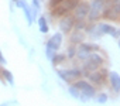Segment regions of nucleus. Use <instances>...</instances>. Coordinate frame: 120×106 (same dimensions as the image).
<instances>
[{"label":"nucleus","mask_w":120,"mask_h":106,"mask_svg":"<svg viewBox=\"0 0 120 106\" xmlns=\"http://www.w3.org/2000/svg\"><path fill=\"white\" fill-rule=\"evenodd\" d=\"M59 19H61V20H59L58 26H59V30H61V33H62V34L71 33L72 28H74V26H75V19H74V16L65 14V16H62V17H59Z\"/></svg>","instance_id":"nucleus-8"},{"label":"nucleus","mask_w":120,"mask_h":106,"mask_svg":"<svg viewBox=\"0 0 120 106\" xmlns=\"http://www.w3.org/2000/svg\"><path fill=\"white\" fill-rule=\"evenodd\" d=\"M0 64H2V65H6L7 64V61H6V58H4V55H3L2 51H0Z\"/></svg>","instance_id":"nucleus-23"},{"label":"nucleus","mask_w":120,"mask_h":106,"mask_svg":"<svg viewBox=\"0 0 120 106\" xmlns=\"http://www.w3.org/2000/svg\"><path fill=\"white\" fill-rule=\"evenodd\" d=\"M62 40H64L62 33H55L52 37H49V40L47 41L45 47L47 48H51L54 51H58L59 48H61V45H62Z\"/></svg>","instance_id":"nucleus-10"},{"label":"nucleus","mask_w":120,"mask_h":106,"mask_svg":"<svg viewBox=\"0 0 120 106\" xmlns=\"http://www.w3.org/2000/svg\"><path fill=\"white\" fill-rule=\"evenodd\" d=\"M85 75L88 76L89 82L90 83H95V85H103L105 79H106V75H107V69L102 68V69H95V71H90V72H85Z\"/></svg>","instance_id":"nucleus-7"},{"label":"nucleus","mask_w":120,"mask_h":106,"mask_svg":"<svg viewBox=\"0 0 120 106\" xmlns=\"http://www.w3.org/2000/svg\"><path fill=\"white\" fill-rule=\"evenodd\" d=\"M83 40H85V34L82 33V30H75L69 38L71 44H74V45H79L81 42H83Z\"/></svg>","instance_id":"nucleus-13"},{"label":"nucleus","mask_w":120,"mask_h":106,"mask_svg":"<svg viewBox=\"0 0 120 106\" xmlns=\"http://www.w3.org/2000/svg\"><path fill=\"white\" fill-rule=\"evenodd\" d=\"M64 0H49V7H54V6H56V4H59V3H62Z\"/></svg>","instance_id":"nucleus-22"},{"label":"nucleus","mask_w":120,"mask_h":106,"mask_svg":"<svg viewBox=\"0 0 120 106\" xmlns=\"http://www.w3.org/2000/svg\"><path fill=\"white\" fill-rule=\"evenodd\" d=\"M38 30H40V33H42V34H47L48 31H49V27H48V23H47V19L44 17V16H41V17H38Z\"/></svg>","instance_id":"nucleus-15"},{"label":"nucleus","mask_w":120,"mask_h":106,"mask_svg":"<svg viewBox=\"0 0 120 106\" xmlns=\"http://www.w3.org/2000/svg\"><path fill=\"white\" fill-rule=\"evenodd\" d=\"M100 47L98 45V44H93V42H81L78 47H76V57H78V60H81V61H83V60H86L88 58V55L90 54V52H95V51H98Z\"/></svg>","instance_id":"nucleus-6"},{"label":"nucleus","mask_w":120,"mask_h":106,"mask_svg":"<svg viewBox=\"0 0 120 106\" xmlns=\"http://www.w3.org/2000/svg\"><path fill=\"white\" fill-rule=\"evenodd\" d=\"M56 75L61 78L64 82H75L83 75V71L79 68H69V69H56Z\"/></svg>","instance_id":"nucleus-5"},{"label":"nucleus","mask_w":120,"mask_h":106,"mask_svg":"<svg viewBox=\"0 0 120 106\" xmlns=\"http://www.w3.org/2000/svg\"><path fill=\"white\" fill-rule=\"evenodd\" d=\"M105 62V58L98 54V51L95 52H90V54L88 55L86 60H83V64H82V71L83 74L85 72H90V71H95L98 68H100V65Z\"/></svg>","instance_id":"nucleus-3"},{"label":"nucleus","mask_w":120,"mask_h":106,"mask_svg":"<svg viewBox=\"0 0 120 106\" xmlns=\"http://www.w3.org/2000/svg\"><path fill=\"white\" fill-rule=\"evenodd\" d=\"M68 92L71 93V96H72L74 99H79V98H81V91H79L75 85H71V86L68 88Z\"/></svg>","instance_id":"nucleus-17"},{"label":"nucleus","mask_w":120,"mask_h":106,"mask_svg":"<svg viewBox=\"0 0 120 106\" xmlns=\"http://www.w3.org/2000/svg\"><path fill=\"white\" fill-rule=\"evenodd\" d=\"M79 91H81V98H79V100H82V102H88L89 99H92V98H95V95H96V89H95V86L89 82V81H85V79H76V82L74 83Z\"/></svg>","instance_id":"nucleus-1"},{"label":"nucleus","mask_w":120,"mask_h":106,"mask_svg":"<svg viewBox=\"0 0 120 106\" xmlns=\"http://www.w3.org/2000/svg\"><path fill=\"white\" fill-rule=\"evenodd\" d=\"M119 48H120V37H119Z\"/></svg>","instance_id":"nucleus-24"},{"label":"nucleus","mask_w":120,"mask_h":106,"mask_svg":"<svg viewBox=\"0 0 120 106\" xmlns=\"http://www.w3.org/2000/svg\"><path fill=\"white\" fill-rule=\"evenodd\" d=\"M65 60H67V55H65V54H55V55L51 58V62H52L54 67H56V65H59V64H62Z\"/></svg>","instance_id":"nucleus-16"},{"label":"nucleus","mask_w":120,"mask_h":106,"mask_svg":"<svg viewBox=\"0 0 120 106\" xmlns=\"http://www.w3.org/2000/svg\"><path fill=\"white\" fill-rule=\"evenodd\" d=\"M55 54H56V51H54V49H51V48H47V47H45V55H47V58H48L49 61H51V58H52Z\"/></svg>","instance_id":"nucleus-20"},{"label":"nucleus","mask_w":120,"mask_h":106,"mask_svg":"<svg viewBox=\"0 0 120 106\" xmlns=\"http://www.w3.org/2000/svg\"><path fill=\"white\" fill-rule=\"evenodd\" d=\"M96 100H98V103L103 105V103H106V102H107V95H106V93H100V95H98Z\"/></svg>","instance_id":"nucleus-19"},{"label":"nucleus","mask_w":120,"mask_h":106,"mask_svg":"<svg viewBox=\"0 0 120 106\" xmlns=\"http://www.w3.org/2000/svg\"><path fill=\"white\" fill-rule=\"evenodd\" d=\"M0 75L4 78V81H6L10 86H14V76H13V74H11L9 69H6V68H0Z\"/></svg>","instance_id":"nucleus-14"},{"label":"nucleus","mask_w":120,"mask_h":106,"mask_svg":"<svg viewBox=\"0 0 120 106\" xmlns=\"http://www.w3.org/2000/svg\"><path fill=\"white\" fill-rule=\"evenodd\" d=\"M109 82H110V88L114 93H120V75L116 71H110L109 74Z\"/></svg>","instance_id":"nucleus-12"},{"label":"nucleus","mask_w":120,"mask_h":106,"mask_svg":"<svg viewBox=\"0 0 120 106\" xmlns=\"http://www.w3.org/2000/svg\"><path fill=\"white\" fill-rule=\"evenodd\" d=\"M74 57H76V45H71L69 48H68V52H67V58H74Z\"/></svg>","instance_id":"nucleus-18"},{"label":"nucleus","mask_w":120,"mask_h":106,"mask_svg":"<svg viewBox=\"0 0 120 106\" xmlns=\"http://www.w3.org/2000/svg\"><path fill=\"white\" fill-rule=\"evenodd\" d=\"M11 2H16V0H11Z\"/></svg>","instance_id":"nucleus-25"},{"label":"nucleus","mask_w":120,"mask_h":106,"mask_svg":"<svg viewBox=\"0 0 120 106\" xmlns=\"http://www.w3.org/2000/svg\"><path fill=\"white\" fill-rule=\"evenodd\" d=\"M31 7L35 10H41V4H40V0H31Z\"/></svg>","instance_id":"nucleus-21"},{"label":"nucleus","mask_w":120,"mask_h":106,"mask_svg":"<svg viewBox=\"0 0 120 106\" xmlns=\"http://www.w3.org/2000/svg\"><path fill=\"white\" fill-rule=\"evenodd\" d=\"M106 4V0H90L89 3V13L86 20H89V23H95L102 17L103 9Z\"/></svg>","instance_id":"nucleus-4"},{"label":"nucleus","mask_w":120,"mask_h":106,"mask_svg":"<svg viewBox=\"0 0 120 106\" xmlns=\"http://www.w3.org/2000/svg\"><path fill=\"white\" fill-rule=\"evenodd\" d=\"M16 6L20 7V9H23L24 17H26V20H27V24H28V26H33V23H34V20H33V13H31V7L27 4V2H26V0H16Z\"/></svg>","instance_id":"nucleus-11"},{"label":"nucleus","mask_w":120,"mask_h":106,"mask_svg":"<svg viewBox=\"0 0 120 106\" xmlns=\"http://www.w3.org/2000/svg\"><path fill=\"white\" fill-rule=\"evenodd\" d=\"M72 11H74V19L75 20H86L88 13H89V3L88 2H79L78 6Z\"/></svg>","instance_id":"nucleus-9"},{"label":"nucleus","mask_w":120,"mask_h":106,"mask_svg":"<svg viewBox=\"0 0 120 106\" xmlns=\"http://www.w3.org/2000/svg\"><path fill=\"white\" fill-rule=\"evenodd\" d=\"M78 3H79V0H64L62 3H59V4L52 7L51 14H52L54 19L55 17H62L65 14H69L78 6Z\"/></svg>","instance_id":"nucleus-2"}]
</instances>
